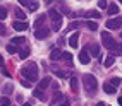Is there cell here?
Returning a JSON list of instances; mask_svg holds the SVG:
<instances>
[{"instance_id": "6da1fadb", "label": "cell", "mask_w": 122, "mask_h": 106, "mask_svg": "<svg viewBox=\"0 0 122 106\" xmlns=\"http://www.w3.org/2000/svg\"><path fill=\"white\" fill-rule=\"evenodd\" d=\"M21 75L24 79H28L29 82H33V80L38 79V67H36V63L35 62H29L26 67H22L21 69Z\"/></svg>"}, {"instance_id": "7a4b0ae2", "label": "cell", "mask_w": 122, "mask_h": 106, "mask_svg": "<svg viewBox=\"0 0 122 106\" xmlns=\"http://www.w3.org/2000/svg\"><path fill=\"white\" fill-rule=\"evenodd\" d=\"M83 82H84L86 91L91 92V94L96 91V89H98V82H96L95 75H91V74H84V75H83Z\"/></svg>"}, {"instance_id": "3957f363", "label": "cell", "mask_w": 122, "mask_h": 106, "mask_svg": "<svg viewBox=\"0 0 122 106\" xmlns=\"http://www.w3.org/2000/svg\"><path fill=\"white\" fill-rule=\"evenodd\" d=\"M50 82H52V79L50 77H45V79H41L38 82V86H36V89H35V96L38 97V99H45V96H43V91L50 86Z\"/></svg>"}, {"instance_id": "277c9868", "label": "cell", "mask_w": 122, "mask_h": 106, "mask_svg": "<svg viewBox=\"0 0 122 106\" xmlns=\"http://www.w3.org/2000/svg\"><path fill=\"white\" fill-rule=\"evenodd\" d=\"M102 41H103V46L107 48V50H110V51H113V50L117 48L115 39H113V38L110 36V32H107V31L102 32Z\"/></svg>"}, {"instance_id": "5b68a950", "label": "cell", "mask_w": 122, "mask_h": 106, "mask_svg": "<svg viewBox=\"0 0 122 106\" xmlns=\"http://www.w3.org/2000/svg\"><path fill=\"white\" fill-rule=\"evenodd\" d=\"M48 17L52 19V28H53V31H59L60 28H62V14H59L57 10H50L48 12Z\"/></svg>"}, {"instance_id": "8992f818", "label": "cell", "mask_w": 122, "mask_h": 106, "mask_svg": "<svg viewBox=\"0 0 122 106\" xmlns=\"http://www.w3.org/2000/svg\"><path fill=\"white\" fill-rule=\"evenodd\" d=\"M107 28H108V29H119V28H122V17L108 19V21H107Z\"/></svg>"}, {"instance_id": "52a82bcc", "label": "cell", "mask_w": 122, "mask_h": 106, "mask_svg": "<svg viewBox=\"0 0 122 106\" xmlns=\"http://www.w3.org/2000/svg\"><path fill=\"white\" fill-rule=\"evenodd\" d=\"M48 34H50V29H48V28H38V29L35 31V38H36V39L48 38Z\"/></svg>"}, {"instance_id": "ba28073f", "label": "cell", "mask_w": 122, "mask_h": 106, "mask_svg": "<svg viewBox=\"0 0 122 106\" xmlns=\"http://www.w3.org/2000/svg\"><path fill=\"white\" fill-rule=\"evenodd\" d=\"M12 28H14L15 31H26L29 26H28V22H26V21H15V22L12 24Z\"/></svg>"}, {"instance_id": "9c48e42d", "label": "cell", "mask_w": 122, "mask_h": 106, "mask_svg": "<svg viewBox=\"0 0 122 106\" xmlns=\"http://www.w3.org/2000/svg\"><path fill=\"white\" fill-rule=\"evenodd\" d=\"M77 39H79V32L76 31V32H72L71 38H69V46L71 48H76L77 46Z\"/></svg>"}, {"instance_id": "30bf717a", "label": "cell", "mask_w": 122, "mask_h": 106, "mask_svg": "<svg viewBox=\"0 0 122 106\" xmlns=\"http://www.w3.org/2000/svg\"><path fill=\"white\" fill-rule=\"evenodd\" d=\"M79 62L83 63V65L89 63V55H88V50H83V51L79 53Z\"/></svg>"}, {"instance_id": "8fae6325", "label": "cell", "mask_w": 122, "mask_h": 106, "mask_svg": "<svg viewBox=\"0 0 122 106\" xmlns=\"http://www.w3.org/2000/svg\"><path fill=\"white\" fill-rule=\"evenodd\" d=\"M103 91L108 92V94H115V92H117V87L112 86L110 82H105V84H103Z\"/></svg>"}, {"instance_id": "7c38bea8", "label": "cell", "mask_w": 122, "mask_h": 106, "mask_svg": "<svg viewBox=\"0 0 122 106\" xmlns=\"http://www.w3.org/2000/svg\"><path fill=\"white\" fill-rule=\"evenodd\" d=\"M113 62H115V55H108L107 58H105V62H103V67H105V69L112 67V65H113Z\"/></svg>"}, {"instance_id": "4fadbf2b", "label": "cell", "mask_w": 122, "mask_h": 106, "mask_svg": "<svg viewBox=\"0 0 122 106\" xmlns=\"http://www.w3.org/2000/svg\"><path fill=\"white\" fill-rule=\"evenodd\" d=\"M86 50H89V53H91L93 56H98L100 55V46L98 45H91V46H88Z\"/></svg>"}, {"instance_id": "5bb4252c", "label": "cell", "mask_w": 122, "mask_h": 106, "mask_svg": "<svg viewBox=\"0 0 122 106\" xmlns=\"http://www.w3.org/2000/svg\"><path fill=\"white\" fill-rule=\"evenodd\" d=\"M62 58V51L60 50H52V55H50V60L57 62V60H60Z\"/></svg>"}, {"instance_id": "9a60e30c", "label": "cell", "mask_w": 122, "mask_h": 106, "mask_svg": "<svg viewBox=\"0 0 122 106\" xmlns=\"http://www.w3.org/2000/svg\"><path fill=\"white\" fill-rule=\"evenodd\" d=\"M108 14L110 15H117L119 14V5L117 4H110L108 5Z\"/></svg>"}, {"instance_id": "2e32d148", "label": "cell", "mask_w": 122, "mask_h": 106, "mask_svg": "<svg viewBox=\"0 0 122 106\" xmlns=\"http://www.w3.org/2000/svg\"><path fill=\"white\" fill-rule=\"evenodd\" d=\"M24 41H26V38H22V36H17V38H14L12 39V45H15V46H21V45H24Z\"/></svg>"}, {"instance_id": "e0dca14e", "label": "cell", "mask_w": 122, "mask_h": 106, "mask_svg": "<svg viewBox=\"0 0 122 106\" xmlns=\"http://www.w3.org/2000/svg\"><path fill=\"white\" fill-rule=\"evenodd\" d=\"M28 55H29V48H24V50H17V56L19 58H28Z\"/></svg>"}, {"instance_id": "ac0fdd59", "label": "cell", "mask_w": 122, "mask_h": 106, "mask_svg": "<svg viewBox=\"0 0 122 106\" xmlns=\"http://www.w3.org/2000/svg\"><path fill=\"white\" fill-rule=\"evenodd\" d=\"M59 101H64V94L57 91V92H55V96H53V99H52V104H57Z\"/></svg>"}, {"instance_id": "d6986e66", "label": "cell", "mask_w": 122, "mask_h": 106, "mask_svg": "<svg viewBox=\"0 0 122 106\" xmlns=\"http://www.w3.org/2000/svg\"><path fill=\"white\" fill-rule=\"evenodd\" d=\"M83 15H86V17H93V19H100L102 17V14L98 10H91V12H88V14H83Z\"/></svg>"}, {"instance_id": "ffe728a7", "label": "cell", "mask_w": 122, "mask_h": 106, "mask_svg": "<svg viewBox=\"0 0 122 106\" xmlns=\"http://www.w3.org/2000/svg\"><path fill=\"white\" fill-rule=\"evenodd\" d=\"M71 89L74 92H77V79L76 77H71Z\"/></svg>"}, {"instance_id": "44dd1931", "label": "cell", "mask_w": 122, "mask_h": 106, "mask_svg": "<svg viewBox=\"0 0 122 106\" xmlns=\"http://www.w3.org/2000/svg\"><path fill=\"white\" fill-rule=\"evenodd\" d=\"M7 51H9V53H17V46H15V45H12V43H9V45H7Z\"/></svg>"}, {"instance_id": "7402d4cb", "label": "cell", "mask_w": 122, "mask_h": 106, "mask_svg": "<svg viewBox=\"0 0 122 106\" xmlns=\"http://www.w3.org/2000/svg\"><path fill=\"white\" fill-rule=\"evenodd\" d=\"M15 15H17V19H21V21L26 19V14H24L21 9H15Z\"/></svg>"}, {"instance_id": "603a6c76", "label": "cell", "mask_w": 122, "mask_h": 106, "mask_svg": "<svg viewBox=\"0 0 122 106\" xmlns=\"http://www.w3.org/2000/svg\"><path fill=\"white\" fill-rule=\"evenodd\" d=\"M45 19H46V15H41L40 19H36V21H35V28H40V26L45 22Z\"/></svg>"}, {"instance_id": "cb8c5ba5", "label": "cell", "mask_w": 122, "mask_h": 106, "mask_svg": "<svg viewBox=\"0 0 122 106\" xmlns=\"http://www.w3.org/2000/svg\"><path fill=\"white\" fill-rule=\"evenodd\" d=\"M28 7H29V10H31V12H36V10H38V7H40V4H38V2H31Z\"/></svg>"}, {"instance_id": "d4e9b609", "label": "cell", "mask_w": 122, "mask_h": 106, "mask_svg": "<svg viewBox=\"0 0 122 106\" xmlns=\"http://www.w3.org/2000/svg\"><path fill=\"white\" fill-rule=\"evenodd\" d=\"M62 58L66 60V62H69V63H71V62H72V55H71L69 51H64V53H62Z\"/></svg>"}, {"instance_id": "484cf974", "label": "cell", "mask_w": 122, "mask_h": 106, "mask_svg": "<svg viewBox=\"0 0 122 106\" xmlns=\"http://www.w3.org/2000/svg\"><path fill=\"white\" fill-rule=\"evenodd\" d=\"M53 72H55V75L57 77H60V79H64V77H67V74L64 70H57V69H53Z\"/></svg>"}, {"instance_id": "4316f807", "label": "cell", "mask_w": 122, "mask_h": 106, "mask_svg": "<svg viewBox=\"0 0 122 106\" xmlns=\"http://www.w3.org/2000/svg\"><path fill=\"white\" fill-rule=\"evenodd\" d=\"M86 26H88L89 29H91V31H96V29H98V26H96V22H93V21H88V22H86Z\"/></svg>"}, {"instance_id": "83f0119b", "label": "cell", "mask_w": 122, "mask_h": 106, "mask_svg": "<svg viewBox=\"0 0 122 106\" xmlns=\"http://www.w3.org/2000/svg\"><path fill=\"white\" fill-rule=\"evenodd\" d=\"M120 82H122V80H120L119 77H112V79H110V84H112V86H115V87L120 86Z\"/></svg>"}, {"instance_id": "f1b7e54d", "label": "cell", "mask_w": 122, "mask_h": 106, "mask_svg": "<svg viewBox=\"0 0 122 106\" xmlns=\"http://www.w3.org/2000/svg\"><path fill=\"white\" fill-rule=\"evenodd\" d=\"M0 106H10V101H9V97H2V99H0Z\"/></svg>"}, {"instance_id": "f546056e", "label": "cell", "mask_w": 122, "mask_h": 106, "mask_svg": "<svg viewBox=\"0 0 122 106\" xmlns=\"http://www.w3.org/2000/svg\"><path fill=\"white\" fill-rule=\"evenodd\" d=\"M7 17V9L5 7H0V19H5Z\"/></svg>"}, {"instance_id": "4dcf8cb0", "label": "cell", "mask_w": 122, "mask_h": 106, "mask_svg": "<svg viewBox=\"0 0 122 106\" xmlns=\"http://www.w3.org/2000/svg\"><path fill=\"white\" fill-rule=\"evenodd\" d=\"M98 7H100V9H107V0H100V2H98Z\"/></svg>"}, {"instance_id": "1f68e13d", "label": "cell", "mask_w": 122, "mask_h": 106, "mask_svg": "<svg viewBox=\"0 0 122 106\" xmlns=\"http://www.w3.org/2000/svg\"><path fill=\"white\" fill-rule=\"evenodd\" d=\"M21 84H22L24 87H31V82H29L28 79H22V80H21Z\"/></svg>"}, {"instance_id": "d6a6232c", "label": "cell", "mask_w": 122, "mask_h": 106, "mask_svg": "<svg viewBox=\"0 0 122 106\" xmlns=\"http://www.w3.org/2000/svg\"><path fill=\"white\" fill-rule=\"evenodd\" d=\"M79 28V22H71L69 24V29H77Z\"/></svg>"}, {"instance_id": "836d02e7", "label": "cell", "mask_w": 122, "mask_h": 106, "mask_svg": "<svg viewBox=\"0 0 122 106\" xmlns=\"http://www.w3.org/2000/svg\"><path fill=\"white\" fill-rule=\"evenodd\" d=\"M0 36H5V28H4L2 22H0Z\"/></svg>"}, {"instance_id": "e575fe53", "label": "cell", "mask_w": 122, "mask_h": 106, "mask_svg": "<svg viewBox=\"0 0 122 106\" xmlns=\"http://www.w3.org/2000/svg\"><path fill=\"white\" fill-rule=\"evenodd\" d=\"M31 2H33V0H19V4H21V5H29Z\"/></svg>"}, {"instance_id": "d590c367", "label": "cell", "mask_w": 122, "mask_h": 106, "mask_svg": "<svg viewBox=\"0 0 122 106\" xmlns=\"http://www.w3.org/2000/svg\"><path fill=\"white\" fill-rule=\"evenodd\" d=\"M10 91H12V86H10V84H7V86L4 87V92H10Z\"/></svg>"}, {"instance_id": "8d00e7d4", "label": "cell", "mask_w": 122, "mask_h": 106, "mask_svg": "<svg viewBox=\"0 0 122 106\" xmlns=\"http://www.w3.org/2000/svg\"><path fill=\"white\" fill-rule=\"evenodd\" d=\"M115 50H117V53H120V55H122V45H117Z\"/></svg>"}, {"instance_id": "74e56055", "label": "cell", "mask_w": 122, "mask_h": 106, "mask_svg": "<svg viewBox=\"0 0 122 106\" xmlns=\"http://www.w3.org/2000/svg\"><path fill=\"white\" fill-rule=\"evenodd\" d=\"M60 106H71V103H69V101H67V99H64V101H62V104H60Z\"/></svg>"}, {"instance_id": "f35d334b", "label": "cell", "mask_w": 122, "mask_h": 106, "mask_svg": "<svg viewBox=\"0 0 122 106\" xmlns=\"http://www.w3.org/2000/svg\"><path fill=\"white\" fill-rule=\"evenodd\" d=\"M0 65H4V56L0 55Z\"/></svg>"}, {"instance_id": "ab89813d", "label": "cell", "mask_w": 122, "mask_h": 106, "mask_svg": "<svg viewBox=\"0 0 122 106\" xmlns=\"http://www.w3.org/2000/svg\"><path fill=\"white\" fill-rule=\"evenodd\" d=\"M52 2H53V0H45V4H46V5H48V4H52Z\"/></svg>"}, {"instance_id": "60d3db41", "label": "cell", "mask_w": 122, "mask_h": 106, "mask_svg": "<svg viewBox=\"0 0 122 106\" xmlns=\"http://www.w3.org/2000/svg\"><path fill=\"white\" fill-rule=\"evenodd\" d=\"M119 104H120V106H122V96H120V97H119Z\"/></svg>"}, {"instance_id": "b9f144b4", "label": "cell", "mask_w": 122, "mask_h": 106, "mask_svg": "<svg viewBox=\"0 0 122 106\" xmlns=\"http://www.w3.org/2000/svg\"><path fill=\"white\" fill-rule=\"evenodd\" d=\"M96 106H105V104H103V103H98V104H96Z\"/></svg>"}, {"instance_id": "7bdbcfd3", "label": "cell", "mask_w": 122, "mask_h": 106, "mask_svg": "<svg viewBox=\"0 0 122 106\" xmlns=\"http://www.w3.org/2000/svg\"><path fill=\"white\" fill-rule=\"evenodd\" d=\"M22 106H29V103H24V104H22Z\"/></svg>"}, {"instance_id": "ee69618b", "label": "cell", "mask_w": 122, "mask_h": 106, "mask_svg": "<svg viewBox=\"0 0 122 106\" xmlns=\"http://www.w3.org/2000/svg\"><path fill=\"white\" fill-rule=\"evenodd\" d=\"M120 4H122V0H120Z\"/></svg>"}]
</instances>
